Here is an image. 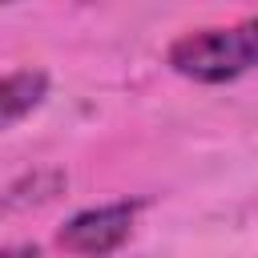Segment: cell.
Instances as JSON below:
<instances>
[{"mask_svg": "<svg viewBox=\"0 0 258 258\" xmlns=\"http://www.w3.org/2000/svg\"><path fill=\"white\" fill-rule=\"evenodd\" d=\"M165 64L198 85H226L258 69V16L230 28H198L165 48Z\"/></svg>", "mask_w": 258, "mask_h": 258, "instance_id": "obj_1", "label": "cell"}, {"mask_svg": "<svg viewBox=\"0 0 258 258\" xmlns=\"http://www.w3.org/2000/svg\"><path fill=\"white\" fill-rule=\"evenodd\" d=\"M137 210H141V202H109V206L81 210V214H73V218L60 226L56 242H60L69 254L105 258V254H113V250L129 238Z\"/></svg>", "mask_w": 258, "mask_h": 258, "instance_id": "obj_2", "label": "cell"}, {"mask_svg": "<svg viewBox=\"0 0 258 258\" xmlns=\"http://www.w3.org/2000/svg\"><path fill=\"white\" fill-rule=\"evenodd\" d=\"M44 93H48V73H40V69L8 73L4 85H0V121H4V129H12L20 117H28L44 101Z\"/></svg>", "mask_w": 258, "mask_h": 258, "instance_id": "obj_3", "label": "cell"}, {"mask_svg": "<svg viewBox=\"0 0 258 258\" xmlns=\"http://www.w3.org/2000/svg\"><path fill=\"white\" fill-rule=\"evenodd\" d=\"M4 258H40V246H32V242H24V246H8Z\"/></svg>", "mask_w": 258, "mask_h": 258, "instance_id": "obj_4", "label": "cell"}, {"mask_svg": "<svg viewBox=\"0 0 258 258\" xmlns=\"http://www.w3.org/2000/svg\"><path fill=\"white\" fill-rule=\"evenodd\" d=\"M4 4H16V0H4Z\"/></svg>", "mask_w": 258, "mask_h": 258, "instance_id": "obj_5", "label": "cell"}]
</instances>
